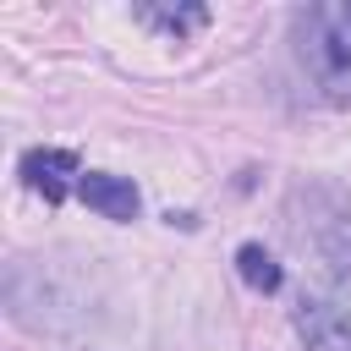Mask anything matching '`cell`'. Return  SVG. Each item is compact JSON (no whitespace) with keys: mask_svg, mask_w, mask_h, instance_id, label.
I'll list each match as a JSON object with an SVG mask.
<instances>
[{"mask_svg":"<svg viewBox=\"0 0 351 351\" xmlns=\"http://www.w3.org/2000/svg\"><path fill=\"white\" fill-rule=\"evenodd\" d=\"M291 38L307 77L329 99H351V0H324V5L296 11Z\"/></svg>","mask_w":351,"mask_h":351,"instance_id":"1","label":"cell"},{"mask_svg":"<svg viewBox=\"0 0 351 351\" xmlns=\"http://www.w3.org/2000/svg\"><path fill=\"white\" fill-rule=\"evenodd\" d=\"M137 16L148 22V27H165V33H197L203 22H208V5H137Z\"/></svg>","mask_w":351,"mask_h":351,"instance_id":"6","label":"cell"},{"mask_svg":"<svg viewBox=\"0 0 351 351\" xmlns=\"http://www.w3.org/2000/svg\"><path fill=\"white\" fill-rule=\"evenodd\" d=\"M77 192H82V203H88L93 214H104V219H137V208H143V197H137L132 176L88 170V176L77 181Z\"/></svg>","mask_w":351,"mask_h":351,"instance_id":"4","label":"cell"},{"mask_svg":"<svg viewBox=\"0 0 351 351\" xmlns=\"http://www.w3.org/2000/svg\"><path fill=\"white\" fill-rule=\"evenodd\" d=\"M71 176H77V154L71 148H33V154H22V181L33 192H44V203H60L71 192Z\"/></svg>","mask_w":351,"mask_h":351,"instance_id":"5","label":"cell"},{"mask_svg":"<svg viewBox=\"0 0 351 351\" xmlns=\"http://www.w3.org/2000/svg\"><path fill=\"white\" fill-rule=\"evenodd\" d=\"M285 230H291V241H296L302 252H313L329 274H346V269H351V203H346L340 192H335L329 214H313V225L285 219Z\"/></svg>","mask_w":351,"mask_h":351,"instance_id":"2","label":"cell"},{"mask_svg":"<svg viewBox=\"0 0 351 351\" xmlns=\"http://www.w3.org/2000/svg\"><path fill=\"white\" fill-rule=\"evenodd\" d=\"M236 269H241V280H247L252 291H263V296H269V291H280V280H285V274H280V263H274L258 241H247V247L236 252Z\"/></svg>","mask_w":351,"mask_h":351,"instance_id":"7","label":"cell"},{"mask_svg":"<svg viewBox=\"0 0 351 351\" xmlns=\"http://www.w3.org/2000/svg\"><path fill=\"white\" fill-rule=\"evenodd\" d=\"M291 318H296V335L307 340V351H351V313L335 296L307 291Z\"/></svg>","mask_w":351,"mask_h":351,"instance_id":"3","label":"cell"}]
</instances>
